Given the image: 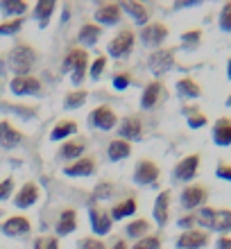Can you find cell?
<instances>
[{
    "mask_svg": "<svg viewBox=\"0 0 231 249\" xmlns=\"http://www.w3.org/2000/svg\"><path fill=\"white\" fill-rule=\"evenodd\" d=\"M18 143H23V131L16 129L9 120H0V147L12 150Z\"/></svg>",
    "mask_w": 231,
    "mask_h": 249,
    "instance_id": "obj_21",
    "label": "cell"
},
{
    "mask_svg": "<svg viewBox=\"0 0 231 249\" xmlns=\"http://www.w3.org/2000/svg\"><path fill=\"white\" fill-rule=\"evenodd\" d=\"M199 163H202V154L199 152L179 159L175 168H172V179L175 181H193L199 175Z\"/></svg>",
    "mask_w": 231,
    "mask_h": 249,
    "instance_id": "obj_5",
    "label": "cell"
},
{
    "mask_svg": "<svg viewBox=\"0 0 231 249\" xmlns=\"http://www.w3.org/2000/svg\"><path fill=\"white\" fill-rule=\"evenodd\" d=\"M195 217H197V227H204V231H209L213 227L215 209H213V206H202V209H197Z\"/></svg>",
    "mask_w": 231,
    "mask_h": 249,
    "instance_id": "obj_38",
    "label": "cell"
},
{
    "mask_svg": "<svg viewBox=\"0 0 231 249\" xmlns=\"http://www.w3.org/2000/svg\"><path fill=\"white\" fill-rule=\"evenodd\" d=\"M177 227L181 231H191V229H197V217H195V213H186V215H181L177 220Z\"/></svg>",
    "mask_w": 231,
    "mask_h": 249,
    "instance_id": "obj_44",
    "label": "cell"
},
{
    "mask_svg": "<svg viewBox=\"0 0 231 249\" xmlns=\"http://www.w3.org/2000/svg\"><path fill=\"white\" fill-rule=\"evenodd\" d=\"M39 197H41L39 184L25 181V184L20 186L18 193H16V197H14V204H16L18 209H30V206H34V204L39 202Z\"/></svg>",
    "mask_w": 231,
    "mask_h": 249,
    "instance_id": "obj_18",
    "label": "cell"
},
{
    "mask_svg": "<svg viewBox=\"0 0 231 249\" xmlns=\"http://www.w3.org/2000/svg\"><path fill=\"white\" fill-rule=\"evenodd\" d=\"M170 199H172V193L170 190H161L154 199V206H152V217L154 222L159 227H165L168 220H170Z\"/></svg>",
    "mask_w": 231,
    "mask_h": 249,
    "instance_id": "obj_16",
    "label": "cell"
},
{
    "mask_svg": "<svg viewBox=\"0 0 231 249\" xmlns=\"http://www.w3.org/2000/svg\"><path fill=\"white\" fill-rule=\"evenodd\" d=\"M23 27V18H9L0 23V36H9V34H18Z\"/></svg>",
    "mask_w": 231,
    "mask_h": 249,
    "instance_id": "obj_39",
    "label": "cell"
},
{
    "mask_svg": "<svg viewBox=\"0 0 231 249\" xmlns=\"http://www.w3.org/2000/svg\"><path fill=\"white\" fill-rule=\"evenodd\" d=\"M215 249H231V233H225L215 240Z\"/></svg>",
    "mask_w": 231,
    "mask_h": 249,
    "instance_id": "obj_49",
    "label": "cell"
},
{
    "mask_svg": "<svg viewBox=\"0 0 231 249\" xmlns=\"http://www.w3.org/2000/svg\"><path fill=\"white\" fill-rule=\"evenodd\" d=\"M175 54H177V48H159L147 57V68L159 77L175 68Z\"/></svg>",
    "mask_w": 231,
    "mask_h": 249,
    "instance_id": "obj_7",
    "label": "cell"
},
{
    "mask_svg": "<svg viewBox=\"0 0 231 249\" xmlns=\"http://www.w3.org/2000/svg\"><path fill=\"white\" fill-rule=\"evenodd\" d=\"M36 64V50L30 43H16L9 53V66L16 75H30Z\"/></svg>",
    "mask_w": 231,
    "mask_h": 249,
    "instance_id": "obj_2",
    "label": "cell"
},
{
    "mask_svg": "<svg viewBox=\"0 0 231 249\" xmlns=\"http://www.w3.org/2000/svg\"><path fill=\"white\" fill-rule=\"evenodd\" d=\"M95 20H98L100 27H109V25H118L120 18H123V9H120V2H105V5L95 7Z\"/></svg>",
    "mask_w": 231,
    "mask_h": 249,
    "instance_id": "obj_15",
    "label": "cell"
},
{
    "mask_svg": "<svg viewBox=\"0 0 231 249\" xmlns=\"http://www.w3.org/2000/svg\"><path fill=\"white\" fill-rule=\"evenodd\" d=\"M218 23H220V30H222V32H231V2H225V5H222Z\"/></svg>",
    "mask_w": 231,
    "mask_h": 249,
    "instance_id": "obj_40",
    "label": "cell"
},
{
    "mask_svg": "<svg viewBox=\"0 0 231 249\" xmlns=\"http://www.w3.org/2000/svg\"><path fill=\"white\" fill-rule=\"evenodd\" d=\"M225 105H227V107H231V95H229V98L225 100Z\"/></svg>",
    "mask_w": 231,
    "mask_h": 249,
    "instance_id": "obj_54",
    "label": "cell"
},
{
    "mask_svg": "<svg viewBox=\"0 0 231 249\" xmlns=\"http://www.w3.org/2000/svg\"><path fill=\"white\" fill-rule=\"evenodd\" d=\"M0 12L5 14L7 18H23L27 14V2L25 0H2Z\"/></svg>",
    "mask_w": 231,
    "mask_h": 249,
    "instance_id": "obj_31",
    "label": "cell"
},
{
    "mask_svg": "<svg viewBox=\"0 0 231 249\" xmlns=\"http://www.w3.org/2000/svg\"><path fill=\"white\" fill-rule=\"evenodd\" d=\"M12 193H14V179L12 177L2 179V181H0V202H2V199H7Z\"/></svg>",
    "mask_w": 231,
    "mask_h": 249,
    "instance_id": "obj_47",
    "label": "cell"
},
{
    "mask_svg": "<svg viewBox=\"0 0 231 249\" xmlns=\"http://www.w3.org/2000/svg\"><path fill=\"white\" fill-rule=\"evenodd\" d=\"M177 95L179 98H184V100H197L199 95H202V86L195 82L193 77H181L177 79Z\"/></svg>",
    "mask_w": 231,
    "mask_h": 249,
    "instance_id": "obj_28",
    "label": "cell"
},
{
    "mask_svg": "<svg viewBox=\"0 0 231 249\" xmlns=\"http://www.w3.org/2000/svg\"><path fill=\"white\" fill-rule=\"evenodd\" d=\"M111 249H129V245H127L125 238H120V240H116V245H113Z\"/></svg>",
    "mask_w": 231,
    "mask_h": 249,
    "instance_id": "obj_51",
    "label": "cell"
},
{
    "mask_svg": "<svg viewBox=\"0 0 231 249\" xmlns=\"http://www.w3.org/2000/svg\"><path fill=\"white\" fill-rule=\"evenodd\" d=\"M215 177L222 179V181H229V184H231V163H225V161H222V163L215 168Z\"/></svg>",
    "mask_w": 231,
    "mask_h": 249,
    "instance_id": "obj_48",
    "label": "cell"
},
{
    "mask_svg": "<svg viewBox=\"0 0 231 249\" xmlns=\"http://www.w3.org/2000/svg\"><path fill=\"white\" fill-rule=\"evenodd\" d=\"M213 143L218 147H227L231 145V118L229 116H222L213 123Z\"/></svg>",
    "mask_w": 231,
    "mask_h": 249,
    "instance_id": "obj_22",
    "label": "cell"
},
{
    "mask_svg": "<svg viewBox=\"0 0 231 249\" xmlns=\"http://www.w3.org/2000/svg\"><path fill=\"white\" fill-rule=\"evenodd\" d=\"M89 66H91V54L86 53V48H71L64 54V61H61V68L71 72V82L75 86H79L86 79Z\"/></svg>",
    "mask_w": 231,
    "mask_h": 249,
    "instance_id": "obj_1",
    "label": "cell"
},
{
    "mask_svg": "<svg viewBox=\"0 0 231 249\" xmlns=\"http://www.w3.org/2000/svg\"><path fill=\"white\" fill-rule=\"evenodd\" d=\"M181 48H186V50H193V48H197L199 43H202V30H186L181 36Z\"/></svg>",
    "mask_w": 231,
    "mask_h": 249,
    "instance_id": "obj_37",
    "label": "cell"
},
{
    "mask_svg": "<svg viewBox=\"0 0 231 249\" xmlns=\"http://www.w3.org/2000/svg\"><path fill=\"white\" fill-rule=\"evenodd\" d=\"M206 202H209V188L202 184L186 186V188L181 190V197H179V204H181L186 211H191V213H195L197 209L206 206Z\"/></svg>",
    "mask_w": 231,
    "mask_h": 249,
    "instance_id": "obj_4",
    "label": "cell"
},
{
    "mask_svg": "<svg viewBox=\"0 0 231 249\" xmlns=\"http://www.w3.org/2000/svg\"><path fill=\"white\" fill-rule=\"evenodd\" d=\"M163 93H165L163 82H161V79H152L150 84H145L143 93H141V109L150 111L152 107L159 105V100L163 98Z\"/></svg>",
    "mask_w": 231,
    "mask_h": 249,
    "instance_id": "obj_17",
    "label": "cell"
},
{
    "mask_svg": "<svg viewBox=\"0 0 231 249\" xmlns=\"http://www.w3.org/2000/svg\"><path fill=\"white\" fill-rule=\"evenodd\" d=\"M54 9H57V2H54V0H41V2L34 5L32 14H34V18L39 20V27H46L48 23H50Z\"/></svg>",
    "mask_w": 231,
    "mask_h": 249,
    "instance_id": "obj_30",
    "label": "cell"
},
{
    "mask_svg": "<svg viewBox=\"0 0 231 249\" xmlns=\"http://www.w3.org/2000/svg\"><path fill=\"white\" fill-rule=\"evenodd\" d=\"M132 177H134V184H139V186H154L159 181V177H161V168H159V163L152 161V159H141L134 165Z\"/></svg>",
    "mask_w": 231,
    "mask_h": 249,
    "instance_id": "obj_6",
    "label": "cell"
},
{
    "mask_svg": "<svg viewBox=\"0 0 231 249\" xmlns=\"http://www.w3.org/2000/svg\"><path fill=\"white\" fill-rule=\"evenodd\" d=\"M186 123H188V127H191V129H202V127H206V124H209V118L199 111V113L188 116V118H186Z\"/></svg>",
    "mask_w": 231,
    "mask_h": 249,
    "instance_id": "obj_45",
    "label": "cell"
},
{
    "mask_svg": "<svg viewBox=\"0 0 231 249\" xmlns=\"http://www.w3.org/2000/svg\"><path fill=\"white\" fill-rule=\"evenodd\" d=\"M227 77L231 79V57H229V59H227Z\"/></svg>",
    "mask_w": 231,
    "mask_h": 249,
    "instance_id": "obj_53",
    "label": "cell"
},
{
    "mask_svg": "<svg viewBox=\"0 0 231 249\" xmlns=\"http://www.w3.org/2000/svg\"><path fill=\"white\" fill-rule=\"evenodd\" d=\"M34 249H59V238L57 236H39L34 240Z\"/></svg>",
    "mask_w": 231,
    "mask_h": 249,
    "instance_id": "obj_42",
    "label": "cell"
},
{
    "mask_svg": "<svg viewBox=\"0 0 231 249\" xmlns=\"http://www.w3.org/2000/svg\"><path fill=\"white\" fill-rule=\"evenodd\" d=\"M107 64H109V57L98 54V57L91 61V66H89V77H91L93 82H98V79L102 77V72L107 71Z\"/></svg>",
    "mask_w": 231,
    "mask_h": 249,
    "instance_id": "obj_36",
    "label": "cell"
},
{
    "mask_svg": "<svg viewBox=\"0 0 231 249\" xmlns=\"http://www.w3.org/2000/svg\"><path fill=\"white\" fill-rule=\"evenodd\" d=\"M107 157L109 161H125V159L132 157V143H127L123 138H113L111 143L107 145Z\"/></svg>",
    "mask_w": 231,
    "mask_h": 249,
    "instance_id": "obj_26",
    "label": "cell"
},
{
    "mask_svg": "<svg viewBox=\"0 0 231 249\" xmlns=\"http://www.w3.org/2000/svg\"><path fill=\"white\" fill-rule=\"evenodd\" d=\"M168 34H170L168 25L161 23V20H154V23H147V25L141 30V43L159 50V48L163 46V41L168 39Z\"/></svg>",
    "mask_w": 231,
    "mask_h": 249,
    "instance_id": "obj_8",
    "label": "cell"
},
{
    "mask_svg": "<svg viewBox=\"0 0 231 249\" xmlns=\"http://www.w3.org/2000/svg\"><path fill=\"white\" fill-rule=\"evenodd\" d=\"M161 247H163V236L161 233H147L145 238L136 240L129 249H161Z\"/></svg>",
    "mask_w": 231,
    "mask_h": 249,
    "instance_id": "obj_35",
    "label": "cell"
},
{
    "mask_svg": "<svg viewBox=\"0 0 231 249\" xmlns=\"http://www.w3.org/2000/svg\"><path fill=\"white\" fill-rule=\"evenodd\" d=\"M209 243H211L209 231L191 229V231H181V233H179L177 240H175V247L177 249H204Z\"/></svg>",
    "mask_w": 231,
    "mask_h": 249,
    "instance_id": "obj_10",
    "label": "cell"
},
{
    "mask_svg": "<svg viewBox=\"0 0 231 249\" xmlns=\"http://www.w3.org/2000/svg\"><path fill=\"white\" fill-rule=\"evenodd\" d=\"M143 136H145V127H143V120L139 116H125L123 120H118V138L134 143V141H141Z\"/></svg>",
    "mask_w": 231,
    "mask_h": 249,
    "instance_id": "obj_11",
    "label": "cell"
},
{
    "mask_svg": "<svg viewBox=\"0 0 231 249\" xmlns=\"http://www.w3.org/2000/svg\"><path fill=\"white\" fill-rule=\"evenodd\" d=\"M102 39V27L98 25V23H84V25L79 27L77 32V41L82 43V46H95L98 41Z\"/></svg>",
    "mask_w": 231,
    "mask_h": 249,
    "instance_id": "obj_27",
    "label": "cell"
},
{
    "mask_svg": "<svg viewBox=\"0 0 231 249\" xmlns=\"http://www.w3.org/2000/svg\"><path fill=\"white\" fill-rule=\"evenodd\" d=\"M211 231H215L220 236L231 233V209H215V217H213Z\"/></svg>",
    "mask_w": 231,
    "mask_h": 249,
    "instance_id": "obj_32",
    "label": "cell"
},
{
    "mask_svg": "<svg viewBox=\"0 0 231 249\" xmlns=\"http://www.w3.org/2000/svg\"><path fill=\"white\" fill-rule=\"evenodd\" d=\"M129 84H132V72L129 71L113 75V89L116 91H125V89H129Z\"/></svg>",
    "mask_w": 231,
    "mask_h": 249,
    "instance_id": "obj_43",
    "label": "cell"
},
{
    "mask_svg": "<svg viewBox=\"0 0 231 249\" xmlns=\"http://www.w3.org/2000/svg\"><path fill=\"white\" fill-rule=\"evenodd\" d=\"M86 141L84 138H68V141H64L59 147V157L64 159V161H77V159L84 157V152H86Z\"/></svg>",
    "mask_w": 231,
    "mask_h": 249,
    "instance_id": "obj_20",
    "label": "cell"
},
{
    "mask_svg": "<svg viewBox=\"0 0 231 249\" xmlns=\"http://www.w3.org/2000/svg\"><path fill=\"white\" fill-rule=\"evenodd\" d=\"M54 229H57V236H68V233H73L77 229V211L75 209H64L57 217V224H54Z\"/></svg>",
    "mask_w": 231,
    "mask_h": 249,
    "instance_id": "obj_24",
    "label": "cell"
},
{
    "mask_svg": "<svg viewBox=\"0 0 231 249\" xmlns=\"http://www.w3.org/2000/svg\"><path fill=\"white\" fill-rule=\"evenodd\" d=\"M89 123L100 131H111L116 124H118V116L113 111V107L109 105H98L89 116Z\"/></svg>",
    "mask_w": 231,
    "mask_h": 249,
    "instance_id": "obj_9",
    "label": "cell"
},
{
    "mask_svg": "<svg viewBox=\"0 0 231 249\" xmlns=\"http://www.w3.org/2000/svg\"><path fill=\"white\" fill-rule=\"evenodd\" d=\"M134 46H136V34H134V30L123 27V30L109 41L107 53H109V57H113V59H127V57L134 53Z\"/></svg>",
    "mask_w": 231,
    "mask_h": 249,
    "instance_id": "obj_3",
    "label": "cell"
},
{
    "mask_svg": "<svg viewBox=\"0 0 231 249\" xmlns=\"http://www.w3.org/2000/svg\"><path fill=\"white\" fill-rule=\"evenodd\" d=\"M77 247L79 249H107L105 243H102L100 238H82Z\"/></svg>",
    "mask_w": 231,
    "mask_h": 249,
    "instance_id": "obj_46",
    "label": "cell"
},
{
    "mask_svg": "<svg viewBox=\"0 0 231 249\" xmlns=\"http://www.w3.org/2000/svg\"><path fill=\"white\" fill-rule=\"evenodd\" d=\"M30 231H32V222H30L25 215H12L2 222V233L9 238L27 236Z\"/></svg>",
    "mask_w": 231,
    "mask_h": 249,
    "instance_id": "obj_19",
    "label": "cell"
},
{
    "mask_svg": "<svg viewBox=\"0 0 231 249\" xmlns=\"http://www.w3.org/2000/svg\"><path fill=\"white\" fill-rule=\"evenodd\" d=\"M113 195V184L111 181H98L95 190H93V197L95 199H109Z\"/></svg>",
    "mask_w": 231,
    "mask_h": 249,
    "instance_id": "obj_41",
    "label": "cell"
},
{
    "mask_svg": "<svg viewBox=\"0 0 231 249\" xmlns=\"http://www.w3.org/2000/svg\"><path fill=\"white\" fill-rule=\"evenodd\" d=\"M14 95H41V79L34 75H14V79L9 82Z\"/></svg>",
    "mask_w": 231,
    "mask_h": 249,
    "instance_id": "obj_12",
    "label": "cell"
},
{
    "mask_svg": "<svg viewBox=\"0 0 231 249\" xmlns=\"http://www.w3.org/2000/svg\"><path fill=\"white\" fill-rule=\"evenodd\" d=\"M95 170H98V161L93 157H82V159H77V161H71V163H66L61 168V172H64L66 177H77V179L91 177V175H95Z\"/></svg>",
    "mask_w": 231,
    "mask_h": 249,
    "instance_id": "obj_13",
    "label": "cell"
},
{
    "mask_svg": "<svg viewBox=\"0 0 231 249\" xmlns=\"http://www.w3.org/2000/svg\"><path fill=\"white\" fill-rule=\"evenodd\" d=\"M181 111H184V116L188 118V116H193V113H199V107L197 105H186Z\"/></svg>",
    "mask_w": 231,
    "mask_h": 249,
    "instance_id": "obj_50",
    "label": "cell"
},
{
    "mask_svg": "<svg viewBox=\"0 0 231 249\" xmlns=\"http://www.w3.org/2000/svg\"><path fill=\"white\" fill-rule=\"evenodd\" d=\"M136 209H139V204H136V197H125L123 202H118L111 211H109V215H111V220L116 222V220H125V217H132L134 213H136Z\"/></svg>",
    "mask_w": 231,
    "mask_h": 249,
    "instance_id": "obj_29",
    "label": "cell"
},
{
    "mask_svg": "<svg viewBox=\"0 0 231 249\" xmlns=\"http://www.w3.org/2000/svg\"><path fill=\"white\" fill-rule=\"evenodd\" d=\"M125 233L129 238H136V240H141V238H145L147 233H150V220H145V217H139V220H132V222L125 227Z\"/></svg>",
    "mask_w": 231,
    "mask_h": 249,
    "instance_id": "obj_34",
    "label": "cell"
},
{
    "mask_svg": "<svg viewBox=\"0 0 231 249\" xmlns=\"http://www.w3.org/2000/svg\"><path fill=\"white\" fill-rule=\"evenodd\" d=\"M89 220H91V229L95 236H107V233H111L113 220H111V215H109L107 209L91 206V209H89Z\"/></svg>",
    "mask_w": 231,
    "mask_h": 249,
    "instance_id": "obj_14",
    "label": "cell"
},
{
    "mask_svg": "<svg viewBox=\"0 0 231 249\" xmlns=\"http://www.w3.org/2000/svg\"><path fill=\"white\" fill-rule=\"evenodd\" d=\"M68 18H71V7L66 5V7H64V14H61V23H66Z\"/></svg>",
    "mask_w": 231,
    "mask_h": 249,
    "instance_id": "obj_52",
    "label": "cell"
},
{
    "mask_svg": "<svg viewBox=\"0 0 231 249\" xmlns=\"http://www.w3.org/2000/svg\"><path fill=\"white\" fill-rule=\"evenodd\" d=\"M0 215H2V211H0Z\"/></svg>",
    "mask_w": 231,
    "mask_h": 249,
    "instance_id": "obj_55",
    "label": "cell"
},
{
    "mask_svg": "<svg viewBox=\"0 0 231 249\" xmlns=\"http://www.w3.org/2000/svg\"><path fill=\"white\" fill-rule=\"evenodd\" d=\"M86 100H89V91L86 89H75V91H68L64 95V109L68 111H73V109H79L82 105H86Z\"/></svg>",
    "mask_w": 231,
    "mask_h": 249,
    "instance_id": "obj_33",
    "label": "cell"
},
{
    "mask_svg": "<svg viewBox=\"0 0 231 249\" xmlns=\"http://www.w3.org/2000/svg\"><path fill=\"white\" fill-rule=\"evenodd\" d=\"M77 129H79V124H77V120H73V118H64V120H59V123L53 127V131H50V141H68L71 136H75L77 134Z\"/></svg>",
    "mask_w": 231,
    "mask_h": 249,
    "instance_id": "obj_25",
    "label": "cell"
},
{
    "mask_svg": "<svg viewBox=\"0 0 231 249\" xmlns=\"http://www.w3.org/2000/svg\"><path fill=\"white\" fill-rule=\"evenodd\" d=\"M120 9H123L125 14H129L136 25H143V27H145L147 23H150V9H147L143 2H134V0H127V2H120Z\"/></svg>",
    "mask_w": 231,
    "mask_h": 249,
    "instance_id": "obj_23",
    "label": "cell"
}]
</instances>
